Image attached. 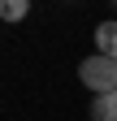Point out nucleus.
<instances>
[{"instance_id":"nucleus-1","label":"nucleus","mask_w":117,"mask_h":121,"mask_svg":"<svg viewBox=\"0 0 117 121\" xmlns=\"http://www.w3.org/2000/svg\"><path fill=\"white\" fill-rule=\"evenodd\" d=\"M78 82L87 91H95V95H104V91H117V60L104 56V52H91L78 65Z\"/></svg>"},{"instance_id":"nucleus-2","label":"nucleus","mask_w":117,"mask_h":121,"mask_svg":"<svg viewBox=\"0 0 117 121\" xmlns=\"http://www.w3.org/2000/svg\"><path fill=\"white\" fill-rule=\"evenodd\" d=\"M91 121H117V91H104L91 99Z\"/></svg>"},{"instance_id":"nucleus-3","label":"nucleus","mask_w":117,"mask_h":121,"mask_svg":"<svg viewBox=\"0 0 117 121\" xmlns=\"http://www.w3.org/2000/svg\"><path fill=\"white\" fill-rule=\"evenodd\" d=\"M95 52H104L117 60V22H104V26H95Z\"/></svg>"},{"instance_id":"nucleus-4","label":"nucleus","mask_w":117,"mask_h":121,"mask_svg":"<svg viewBox=\"0 0 117 121\" xmlns=\"http://www.w3.org/2000/svg\"><path fill=\"white\" fill-rule=\"evenodd\" d=\"M31 13V0H0V17L4 22H22Z\"/></svg>"},{"instance_id":"nucleus-5","label":"nucleus","mask_w":117,"mask_h":121,"mask_svg":"<svg viewBox=\"0 0 117 121\" xmlns=\"http://www.w3.org/2000/svg\"><path fill=\"white\" fill-rule=\"evenodd\" d=\"M113 9H117V0H113Z\"/></svg>"}]
</instances>
